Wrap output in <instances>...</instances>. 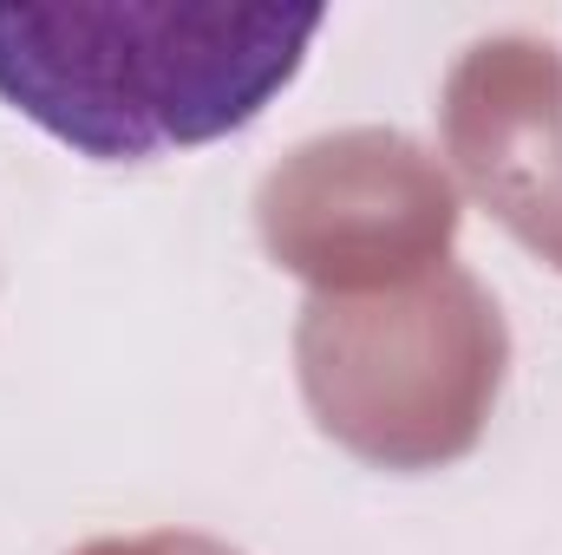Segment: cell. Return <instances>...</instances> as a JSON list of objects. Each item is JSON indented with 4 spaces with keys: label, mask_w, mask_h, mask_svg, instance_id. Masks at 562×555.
<instances>
[{
    "label": "cell",
    "mask_w": 562,
    "mask_h": 555,
    "mask_svg": "<svg viewBox=\"0 0 562 555\" xmlns=\"http://www.w3.org/2000/svg\"><path fill=\"white\" fill-rule=\"evenodd\" d=\"M451 170L386 125H347L294 144L256 190L269 262L314 294H386L451 262Z\"/></svg>",
    "instance_id": "3957f363"
},
{
    "label": "cell",
    "mask_w": 562,
    "mask_h": 555,
    "mask_svg": "<svg viewBox=\"0 0 562 555\" xmlns=\"http://www.w3.org/2000/svg\"><path fill=\"white\" fill-rule=\"evenodd\" d=\"M314 33V7H0V99L92 163H138L256 125Z\"/></svg>",
    "instance_id": "6da1fadb"
},
{
    "label": "cell",
    "mask_w": 562,
    "mask_h": 555,
    "mask_svg": "<svg viewBox=\"0 0 562 555\" xmlns=\"http://www.w3.org/2000/svg\"><path fill=\"white\" fill-rule=\"evenodd\" d=\"M72 555H243L216 536H196V530H150V536H99Z\"/></svg>",
    "instance_id": "5b68a950"
},
{
    "label": "cell",
    "mask_w": 562,
    "mask_h": 555,
    "mask_svg": "<svg viewBox=\"0 0 562 555\" xmlns=\"http://www.w3.org/2000/svg\"><path fill=\"white\" fill-rule=\"evenodd\" d=\"M510 327L471 269L386 287L307 294L294 320V373L314 424L380 471L458 464L497 412Z\"/></svg>",
    "instance_id": "7a4b0ae2"
},
{
    "label": "cell",
    "mask_w": 562,
    "mask_h": 555,
    "mask_svg": "<svg viewBox=\"0 0 562 555\" xmlns=\"http://www.w3.org/2000/svg\"><path fill=\"white\" fill-rule=\"evenodd\" d=\"M445 157L464 190L550 269H562V46L491 33L458 53L438 92Z\"/></svg>",
    "instance_id": "277c9868"
}]
</instances>
